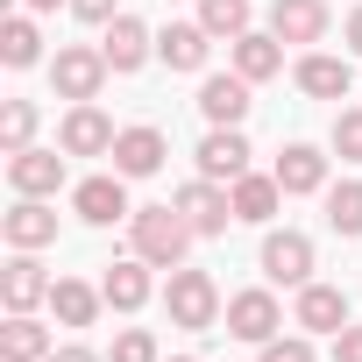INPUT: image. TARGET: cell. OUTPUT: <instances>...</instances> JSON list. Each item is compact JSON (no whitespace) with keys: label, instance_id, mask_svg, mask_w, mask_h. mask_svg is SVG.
<instances>
[{"label":"cell","instance_id":"15","mask_svg":"<svg viewBox=\"0 0 362 362\" xmlns=\"http://www.w3.org/2000/svg\"><path fill=\"white\" fill-rule=\"evenodd\" d=\"M235 71H242L249 86L277 78V71H284V36H277V29H249V36H235Z\"/></svg>","mask_w":362,"mask_h":362},{"label":"cell","instance_id":"16","mask_svg":"<svg viewBox=\"0 0 362 362\" xmlns=\"http://www.w3.org/2000/svg\"><path fill=\"white\" fill-rule=\"evenodd\" d=\"M348 86H355L348 57H327V50H305L298 57V93L305 100H348Z\"/></svg>","mask_w":362,"mask_h":362},{"label":"cell","instance_id":"4","mask_svg":"<svg viewBox=\"0 0 362 362\" xmlns=\"http://www.w3.org/2000/svg\"><path fill=\"white\" fill-rule=\"evenodd\" d=\"M71 206H78L86 228H114V221L135 214V206H128V177H121V170H114V177H78V185H71Z\"/></svg>","mask_w":362,"mask_h":362},{"label":"cell","instance_id":"23","mask_svg":"<svg viewBox=\"0 0 362 362\" xmlns=\"http://www.w3.org/2000/svg\"><path fill=\"white\" fill-rule=\"evenodd\" d=\"M277 199H284L277 170H242V177H235V221H270Z\"/></svg>","mask_w":362,"mask_h":362},{"label":"cell","instance_id":"3","mask_svg":"<svg viewBox=\"0 0 362 362\" xmlns=\"http://www.w3.org/2000/svg\"><path fill=\"white\" fill-rule=\"evenodd\" d=\"M107 50H93V43H64L57 57H50V78H57V100H100V86H107Z\"/></svg>","mask_w":362,"mask_h":362},{"label":"cell","instance_id":"18","mask_svg":"<svg viewBox=\"0 0 362 362\" xmlns=\"http://www.w3.org/2000/svg\"><path fill=\"white\" fill-rule=\"evenodd\" d=\"M100 50H107V64H114V71H142V64H149V50H156V36H149L135 15H114Z\"/></svg>","mask_w":362,"mask_h":362},{"label":"cell","instance_id":"36","mask_svg":"<svg viewBox=\"0 0 362 362\" xmlns=\"http://www.w3.org/2000/svg\"><path fill=\"white\" fill-rule=\"evenodd\" d=\"M348 50H355V57H362V8H355V15H348Z\"/></svg>","mask_w":362,"mask_h":362},{"label":"cell","instance_id":"22","mask_svg":"<svg viewBox=\"0 0 362 362\" xmlns=\"http://www.w3.org/2000/svg\"><path fill=\"white\" fill-rule=\"evenodd\" d=\"M277 185H284V192H327V156H320L313 142H291V149L277 156Z\"/></svg>","mask_w":362,"mask_h":362},{"label":"cell","instance_id":"19","mask_svg":"<svg viewBox=\"0 0 362 362\" xmlns=\"http://www.w3.org/2000/svg\"><path fill=\"white\" fill-rule=\"evenodd\" d=\"M270 29L284 43H320L327 36V0H270Z\"/></svg>","mask_w":362,"mask_h":362},{"label":"cell","instance_id":"10","mask_svg":"<svg viewBox=\"0 0 362 362\" xmlns=\"http://www.w3.org/2000/svg\"><path fill=\"white\" fill-rule=\"evenodd\" d=\"M242 170H249V135H242V128H206V142H199V177L235 185Z\"/></svg>","mask_w":362,"mask_h":362},{"label":"cell","instance_id":"26","mask_svg":"<svg viewBox=\"0 0 362 362\" xmlns=\"http://www.w3.org/2000/svg\"><path fill=\"white\" fill-rule=\"evenodd\" d=\"M0 64H8V71L43 64V36H36V22H29V15H15L8 29H0Z\"/></svg>","mask_w":362,"mask_h":362},{"label":"cell","instance_id":"5","mask_svg":"<svg viewBox=\"0 0 362 362\" xmlns=\"http://www.w3.org/2000/svg\"><path fill=\"white\" fill-rule=\"evenodd\" d=\"M170 206L192 221V235H228V221H235V192H221L214 177H192V185H177V199H170Z\"/></svg>","mask_w":362,"mask_h":362},{"label":"cell","instance_id":"8","mask_svg":"<svg viewBox=\"0 0 362 362\" xmlns=\"http://www.w3.org/2000/svg\"><path fill=\"white\" fill-rule=\"evenodd\" d=\"M8 185H15V199H50L57 185H64V156L57 149H15L8 156Z\"/></svg>","mask_w":362,"mask_h":362},{"label":"cell","instance_id":"9","mask_svg":"<svg viewBox=\"0 0 362 362\" xmlns=\"http://www.w3.org/2000/svg\"><path fill=\"white\" fill-rule=\"evenodd\" d=\"M277 327H284V313H277V298H270L263 284L228 298V334H235V341H256V348H263V341H277Z\"/></svg>","mask_w":362,"mask_h":362},{"label":"cell","instance_id":"30","mask_svg":"<svg viewBox=\"0 0 362 362\" xmlns=\"http://www.w3.org/2000/svg\"><path fill=\"white\" fill-rule=\"evenodd\" d=\"M107 362H156V334L149 327H121L114 348H107Z\"/></svg>","mask_w":362,"mask_h":362},{"label":"cell","instance_id":"33","mask_svg":"<svg viewBox=\"0 0 362 362\" xmlns=\"http://www.w3.org/2000/svg\"><path fill=\"white\" fill-rule=\"evenodd\" d=\"M334 362H362V327H355V320L334 334Z\"/></svg>","mask_w":362,"mask_h":362},{"label":"cell","instance_id":"31","mask_svg":"<svg viewBox=\"0 0 362 362\" xmlns=\"http://www.w3.org/2000/svg\"><path fill=\"white\" fill-rule=\"evenodd\" d=\"M334 156L341 163H362V107H341L334 114Z\"/></svg>","mask_w":362,"mask_h":362},{"label":"cell","instance_id":"13","mask_svg":"<svg viewBox=\"0 0 362 362\" xmlns=\"http://www.w3.org/2000/svg\"><path fill=\"white\" fill-rule=\"evenodd\" d=\"M0 235H8V249H43V242H57V214L43 199H15L0 214Z\"/></svg>","mask_w":362,"mask_h":362},{"label":"cell","instance_id":"32","mask_svg":"<svg viewBox=\"0 0 362 362\" xmlns=\"http://www.w3.org/2000/svg\"><path fill=\"white\" fill-rule=\"evenodd\" d=\"M263 362H320V355L305 334H277V341H263Z\"/></svg>","mask_w":362,"mask_h":362},{"label":"cell","instance_id":"7","mask_svg":"<svg viewBox=\"0 0 362 362\" xmlns=\"http://www.w3.org/2000/svg\"><path fill=\"white\" fill-rule=\"evenodd\" d=\"M263 277L270 284H313V235H298V228L263 235Z\"/></svg>","mask_w":362,"mask_h":362},{"label":"cell","instance_id":"20","mask_svg":"<svg viewBox=\"0 0 362 362\" xmlns=\"http://www.w3.org/2000/svg\"><path fill=\"white\" fill-rule=\"evenodd\" d=\"M206 50H214L206 22H170V29L156 36V57H163L170 71H199V64H206Z\"/></svg>","mask_w":362,"mask_h":362},{"label":"cell","instance_id":"38","mask_svg":"<svg viewBox=\"0 0 362 362\" xmlns=\"http://www.w3.org/2000/svg\"><path fill=\"white\" fill-rule=\"evenodd\" d=\"M177 362H199V355H177Z\"/></svg>","mask_w":362,"mask_h":362},{"label":"cell","instance_id":"27","mask_svg":"<svg viewBox=\"0 0 362 362\" xmlns=\"http://www.w3.org/2000/svg\"><path fill=\"white\" fill-rule=\"evenodd\" d=\"M327 228L334 235H362V185H355V177L327 185Z\"/></svg>","mask_w":362,"mask_h":362},{"label":"cell","instance_id":"14","mask_svg":"<svg viewBox=\"0 0 362 362\" xmlns=\"http://www.w3.org/2000/svg\"><path fill=\"white\" fill-rule=\"evenodd\" d=\"M50 284H57V277H50V270L22 249V256L8 263V277H0V298H8V313H36V305L50 298Z\"/></svg>","mask_w":362,"mask_h":362},{"label":"cell","instance_id":"28","mask_svg":"<svg viewBox=\"0 0 362 362\" xmlns=\"http://www.w3.org/2000/svg\"><path fill=\"white\" fill-rule=\"evenodd\" d=\"M249 15H256L249 0H199V22H206V36H228V43H235V36H249Z\"/></svg>","mask_w":362,"mask_h":362},{"label":"cell","instance_id":"24","mask_svg":"<svg viewBox=\"0 0 362 362\" xmlns=\"http://www.w3.org/2000/svg\"><path fill=\"white\" fill-rule=\"evenodd\" d=\"M100 305H107V291H93V284H78V277H57V284H50V313H57L64 327H93Z\"/></svg>","mask_w":362,"mask_h":362},{"label":"cell","instance_id":"1","mask_svg":"<svg viewBox=\"0 0 362 362\" xmlns=\"http://www.w3.org/2000/svg\"><path fill=\"white\" fill-rule=\"evenodd\" d=\"M128 235H135V256L156 263V270H177L185 249H192V221L177 206H135L128 214Z\"/></svg>","mask_w":362,"mask_h":362},{"label":"cell","instance_id":"21","mask_svg":"<svg viewBox=\"0 0 362 362\" xmlns=\"http://www.w3.org/2000/svg\"><path fill=\"white\" fill-rule=\"evenodd\" d=\"M57 341L36 313H8V327H0V362H43Z\"/></svg>","mask_w":362,"mask_h":362},{"label":"cell","instance_id":"29","mask_svg":"<svg viewBox=\"0 0 362 362\" xmlns=\"http://www.w3.org/2000/svg\"><path fill=\"white\" fill-rule=\"evenodd\" d=\"M29 135H36V100H8L0 107V149H29Z\"/></svg>","mask_w":362,"mask_h":362},{"label":"cell","instance_id":"37","mask_svg":"<svg viewBox=\"0 0 362 362\" xmlns=\"http://www.w3.org/2000/svg\"><path fill=\"white\" fill-rule=\"evenodd\" d=\"M22 8H29V15H50V8H57V0H22Z\"/></svg>","mask_w":362,"mask_h":362},{"label":"cell","instance_id":"35","mask_svg":"<svg viewBox=\"0 0 362 362\" xmlns=\"http://www.w3.org/2000/svg\"><path fill=\"white\" fill-rule=\"evenodd\" d=\"M43 362H100V355H93V348H78V341H64V348H50Z\"/></svg>","mask_w":362,"mask_h":362},{"label":"cell","instance_id":"11","mask_svg":"<svg viewBox=\"0 0 362 362\" xmlns=\"http://www.w3.org/2000/svg\"><path fill=\"white\" fill-rule=\"evenodd\" d=\"M114 170H121V177H156V170H163V128H149V121L121 128V135H114Z\"/></svg>","mask_w":362,"mask_h":362},{"label":"cell","instance_id":"6","mask_svg":"<svg viewBox=\"0 0 362 362\" xmlns=\"http://www.w3.org/2000/svg\"><path fill=\"white\" fill-rule=\"evenodd\" d=\"M114 121L93 107V100H71V114H64V128H57V142H64V156H114Z\"/></svg>","mask_w":362,"mask_h":362},{"label":"cell","instance_id":"12","mask_svg":"<svg viewBox=\"0 0 362 362\" xmlns=\"http://www.w3.org/2000/svg\"><path fill=\"white\" fill-rule=\"evenodd\" d=\"M291 320H298L305 334H341V327H348V291L313 277V284H298V313H291Z\"/></svg>","mask_w":362,"mask_h":362},{"label":"cell","instance_id":"25","mask_svg":"<svg viewBox=\"0 0 362 362\" xmlns=\"http://www.w3.org/2000/svg\"><path fill=\"white\" fill-rule=\"evenodd\" d=\"M100 291H107L114 313H142V305H149V263H142V256H135V263H114Z\"/></svg>","mask_w":362,"mask_h":362},{"label":"cell","instance_id":"17","mask_svg":"<svg viewBox=\"0 0 362 362\" xmlns=\"http://www.w3.org/2000/svg\"><path fill=\"white\" fill-rule=\"evenodd\" d=\"M199 114H206L214 128H242V114H249V78H242V71L206 78V86H199Z\"/></svg>","mask_w":362,"mask_h":362},{"label":"cell","instance_id":"34","mask_svg":"<svg viewBox=\"0 0 362 362\" xmlns=\"http://www.w3.org/2000/svg\"><path fill=\"white\" fill-rule=\"evenodd\" d=\"M71 15H78V22H114L121 0H71Z\"/></svg>","mask_w":362,"mask_h":362},{"label":"cell","instance_id":"2","mask_svg":"<svg viewBox=\"0 0 362 362\" xmlns=\"http://www.w3.org/2000/svg\"><path fill=\"white\" fill-rule=\"evenodd\" d=\"M163 305H170V327L206 334V327L221 320V284H214L206 270H185V263H177V270H170V284H163Z\"/></svg>","mask_w":362,"mask_h":362}]
</instances>
